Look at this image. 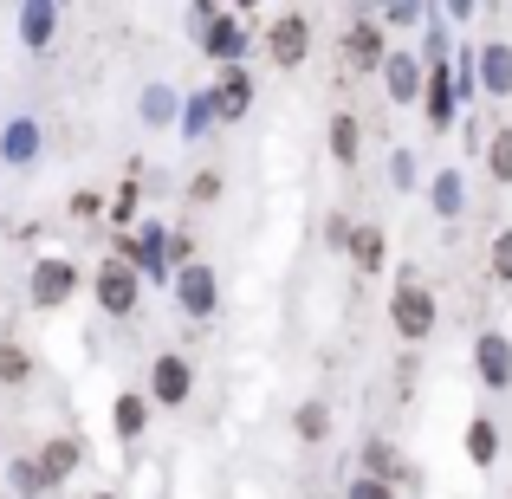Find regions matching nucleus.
Returning <instances> with one entry per match:
<instances>
[{"label": "nucleus", "instance_id": "nucleus-26", "mask_svg": "<svg viewBox=\"0 0 512 499\" xmlns=\"http://www.w3.org/2000/svg\"><path fill=\"white\" fill-rule=\"evenodd\" d=\"M493 273H500L506 286H512V227H506L500 240H493Z\"/></svg>", "mask_w": 512, "mask_h": 499}, {"label": "nucleus", "instance_id": "nucleus-29", "mask_svg": "<svg viewBox=\"0 0 512 499\" xmlns=\"http://www.w3.org/2000/svg\"><path fill=\"white\" fill-rule=\"evenodd\" d=\"M98 499H111V493H98Z\"/></svg>", "mask_w": 512, "mask_h": 499}, {"label": "nucleus", "instance_id": "nucleus-3", "mask_svg": "<svg viewBox=\"0 0 512 499\" xmlns=\"http://www.w3.org/2000/svg\"><path fill=\"white\" fill-rule=\"evenodd\" d=\"M72 292H78V273H72V260H39V266H33V305H39V312L65 305Z\"/></svg>", "mask_w": 512, "mask_h": 499}, {"label": "nucleus", "instance_id": "nucleus-11", "mask_svg": "<svg viewBox=\"0 0 512 499\" xmlns=\"http://www.w3.org/2000/svg\"><path fill=\"white\" fill-rule=\"evenodd\" d=\"M201 20H208V52H214V59H240V52H247V46H240V26L227 20V13L208 7Z\"/></svg>", "mask_w": 512, "mask_h": 499}, {"label": "nucleus", "instance_id": "nucleus-2", "mask_svg": "<svg viewBox=\"0 0 512 499\" xmlns=\"http://www.w3.org/2000/svg\"><path fill=\"white\" fill-rule=\"evenodd\" d=\"M98 305H104L111 318L137 312V273H130L124 260H104V266H98Z\"/></svg>", "mask_w": 512, "mask_h": 499}, {"label": "nucleus", "instance_id": "nucleus-8", "mask_svg": "<svg viewBox=\"0 0 512 499\" xmlns=\"http://www.w3.org/2000/svg\"><path fill=\"white\" fill-rule=\"evenodd\" d=\"M175 299H182L188 318H208V312H214V273H208V266H182V279H175Z\"/></svg>", "mask_w": 512, "mask_h": 499}, {"label": "nucleus", "instance_id": "nucleus-13", "mask_svg": "<svg viewBox=\"0 0 512 499\" xmlns=\"http://www.w3.org/2000/svg\"><path fill=\"white\" fill-rule=\"evenodd\" d=\"M52 26H59V7H46V0L20 7V33H26V46H46V39H52Z\"/></svg>", "mask_w": 512, "mask_h": 499}, {"label": "nucleus", "instance_id": "nucleus-25", "mask_svg": "<svg viewBox=\"0 0 512 499\" xmlns=\"http://www.w3.org/2000/svg\"><path fill=\"white\" fill-rule=\"evenodd\" d=\"M299 435H305V441H325V435H331L325 402H305V409H299Z\"/></svg>", "mask_w": 512, "mask_h": 499}, {"label": "nucleus", "instance_id": "nucleus-17", "mask_svg": "<svg viewBox=\"0 0 512 499\" xmlns=\"http://www.w3.org/2000/svg\"><path fill=\"white\" fill-rule=\"evenodd\" d=\"M33 143H39L33 124H7V137H0V156H7V163H26V156H33Z\"/></svg>", "mask_w": 512, "mask_h": 499}, {"label": "nucleus", "instance_id": "nucleus-14", "mask_svg": "<svg viewBox=\"0 0 512 499\" xmlns=\"http://www.w3.org/2000/svg\"><path fill=\"white\" fill-rule=\"evenodd\" d=\"M78 467V441H46L39 448V480H65Z\"/></svg>", "mask_w": 512, "mask_h": 499}, {"label": "nucleus", "instance_id": "nucleus-22", "mask_svg": "<svg viewBox=\"0 0 512 499\" xmlns=\"http://www.w3.org/2000/svg\"><path fill=\"white\" fill-rule=\"evenodd\" d=\"M33 376V357L20 344H0V383H26Z\"/></svg>", "mask_w": 512, "mask_h": 499}, {"label": "nucleus", "instance_id": "nucleus-12", "mask_svg": "<svg viewBox=\"0 0 512 499\" xmlns=\"http://www.w3.org/2000/svg\"><path fill=\"white\" fill-rule=\"evenodd\" d=\"M480 78H487L493 98H506V91H512V46H506V39H500V46H487V59H480Z\"/></svg>", "mask_w": 512, "mask_h": 499}, {"label": "nucleus", "instance_id": "nucleus-1", "mask_svg": "<svg viewBox=\"0 0 512 499\" xmlns=\"http://www.w3.org/2000/svg\"><path fill=\"white\" fill-rule=\"evenodd\" d=\"M389 325H396L402 344H422V337L435 331V299H428L422 286H396V299H389Z\"/></svg>", "mask_w": 512, "mask_h": 499}, {"label": "nucleus", "instance_id": "nucleus-10", "mask_svg": "<svg viewBox=\"0 0 512 499\" xmlns=\"http://www.w3.org/2000/svg\"><path fill=\"white\" fill-rule=\"evenodd\" d=\"M253 104V78L247 72H227L221 85H214V117H247Z\"/></svg>", "mask_w": 512, "mask_h": 499}, {"label": "nucleus", "instance_id": "nucleus-7", "mask_svg": "<svg viewBox=\"0 0 512 499\" xmlns=\"http://www.w3.org/2000/svg\"><path fill=\"white\" fill-rule=\"evenodd\" d=\"M188 389H195L188 363H182V357H156V370H150V396L175 409V402H188Z\"/></svg>", "mask_w": 512, "mask_h": 499}, {"label": "nucleus", "instance_id": "nucleus-4", "mask_svg": "<svg viewBox=\"0 0 512 499\" xmlns=\"http://www.w3.org/2000/svg\"><path fill=\"white\" fill-rule=\"evenodd\" d=\"M266 52H273V65H299L305 52H312V26H305L299 13H279L273 33H266Z\"/></svg>", "mask_w": 512, "mask_h": 499}, {"label": "nucleus", "instance_id": "nucleus-23", "mask_svg": "<svg viewBox=\"0 0 512 499\" xmlns=\"http://www.w3.org/2000/svg\"><path fill=\"white\" fill-rule=\"evenodd\" d=\"M487 169H493V182H512V130H500L487 143Z\"/></svg>", "mask_w": 512, "mask_h": 499}, {"label": "nucleus", "instance_id": "nucleus-18", "mask_svg": "<svg viewBox=\"0 0 512 499\" xmlns=\"http://www.w3.org/2000/svg\"><path fill=\"white\" fill-rule=\"evenodd\" d=\"M467 454H474V467H493V454H500L493 422H474V428H467Z\"/></svg>", "mask_w": 512, "mask_h": 499}, {"label": "nucleus", "instance_id": "nucleus-27", "mask_svg": "<svg viewBox=\"0 0 512 499\" xmlns=\"http://www.w3.org/2000/svg\"><path fill=\"white\" fill-rule=\"evenodd\" d=\"M350 499H396L383 480H350Z\"/></svg>", "mask_w": 512, "mask_h": 499}, {"label": "nucleus", "instance_id": "nucleus-28", "mask_svg": "<svg viewBox=\"0 0 512 499\" xmlns=\"http://www.w3.org/2000/svg\"><path fill=\"white\" fill-rule=\"evenodd\" d=\"M221 195V175H195V201H214Z\"/></svg>", "mask_w": 512, "mask_h": 499}, {"label": "nucleus", "instance_id": "nucleus-19", "mask_svg": "<svg viewBox=\"0 0 512 499\" xmlns=\"http://www.w3.org/2000/svg\"><path fill=\"white\" fill-rule=\"evenodd\" d=\"M331 156L357 163V117H331Z\"/></svg>", "mask_w": 512, "mask_h": 499}, {"label": "nucleus", "instance_id": "nucleus-24", "mask_svg": "<svg viewBox=\"0 0 512 499\" xmlns=\"http://www.w3.org/2000/svg\"><path fill=\"white\" fill-rule=\"evenodd\" d=\"M461 195H467V188H461V175H454V169L435 175V208L441 214H461Z\"/></svg>", "mask_w": 512, "mask_h": 499}, {"label": "nucleus", "instance_id": "nucleus-15", "mask_svg": "<svg viewBox=\"0 0 512 499\" xmlns=\"http://www.w3.org/2000/svg\"><path fill=\"white\" fill-rule=\"evenodd\" d=\"M454 117V85H448V72H428V124H448Z\"/></svg>", "mask_w": 512, "mask_h": 499}, {"label": "nucleus", "instance_id": "nucleus-6", "mask_svg": "<svg viewBox=\"0 0 512 499\" xmlns=\"http://www.w3.org/2000/svg\"><path fill=\"white\" fill-rule=\"evenodd\" d=\"M474 357H480V383H487V389H506V383H512V344H506L500 331L480 337Z\"/></svg>", "mask_w": 512, "mask_h": 499}, {"label": "nucleus", "instance_id": "nucleus-16", "mask_svg": "<svg viewBox=\"0 0 512 499\" xmlns=\"http://www.w3.org/2000/svg\"><path fill=\"white\" fill-rule=\"evenodd\" d=\"M363 461H370V480H383V487L402 474V454L389 448V441H370V448H363Z\"/></svg>", "mask_w": 512, "mask_h": 499}, {"label": "nucleus", "instance_id": "nucleus-5", "mask_svg": "<svg viewBox=\"0 0 512 499\" xmlns=\"http://www.w3.org/2000/svg\"><path fill=\"white\" fill-rule=\"evenodd\" d=\"M383 59H389V46H383V33H376V20H357L344 33V65L350 72H376Z\"/></svg>", "mask_w": 512, "mask_h": 499}, {"label": "nucleus", "instance_id": "nucleus-21", "mask_svg": "<svg viewBox=\"0 0 512 499\" xmlns=\"http://www.w3.org/2000/svg\"><path fill=\"white\" fill-rule=\"evenodd\" d=\"M143 415H150V409H143V396H117V435L137 441L143 435Z\"/></svg>", "mask_w": 512, "mask_h": 499}, {"label": "nucleus", "instance_id": "nucleus-9", "mask_svg": "<svg viewBox=\"0 0 512 499\" xmlns=\"http://www.w3.org/2000/svg\"><path fill=\"white\" fill-rule=\"evenodd\" d=\"M383 85H389L396 104H409L415 91H422V65H415V52H389V59H383Z\"/></svg>", "mask_w": 512, "mask_h": 499}, {"label": "nucleus", "instance_id": "nucleus-20", "mask_svg": "<svg viewBox=\"0 0 512 499\" xmlns=\"http://www.w3.org/2000/svg\"><path fill=\"white\" fill-rule=\"evenodd\" d=\"M350 247H357V266H363V273H376V266H383V234H376V227H357V234H350Z\"/></svg>", "mask_w": 512, "mask_h": 499}]
</instances>
